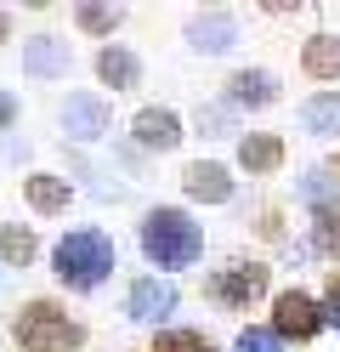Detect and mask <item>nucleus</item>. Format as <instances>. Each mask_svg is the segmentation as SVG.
I'll list each match as a JSON object with an SVG mask.
<instances>
[{
  "label": "nucleus",
  "mask_w": 340,
  "mask_h": 352,
  "mask_svg": "<svg viewBox=\"0 0 340 352\" xmlns=\"http://www.w3.org/2000/svg\"><path fill=\"white\" fill-rule=\"evenodd\" d=\"M113 273V239L97 228H80L57 245V278L68 290H97V284Z\"/></svg>",
  "instance_id": "f257e3e1"
},
{
  "label": "nucleus",
  "mask_w": 340,
  "mask_h": 352,
  "mask_svg": "<svg viewBox=\"0 0 340 352\" xmlns=\"http://www.w3.org/2000/svg\"><path fill=\"white\" fill-rule=\"evenodd\" d=\"M142 250L159 261V267H193L199 250H204V233L181 210H153L142 222Z\"/></svg>",
  "instance_id": "f03ea898"
},
{
  "label": "nucleus",
  "mask_w": 340,
  "mask_h": 352,
  "mask_svg": "<svg viewBox=\"0 0 340 352\" xmlns=\"http://www.w3.org/2000/svg\"><path fill=\"white\" fill-rule=\"evenodd\" d=\"M17 346L23 352H74L80 324L57 301H29V307H17Z\"/></svg>",
  "instance_id": "7ed1b4c3"
},
{
  "label": "nucleus",
  "mask_w": 340,
  "mask_h": 352,
  "mask_svg": "<svg viewBox=\"0 0 340 352\" xmlns=\"http://www.w3.org/2000/svg\"><path fill=\"white\" fill-rule=\"evenodd\" d=\"M317 324H324V307H317L306 290H284L272 301V336L278 341H312Z\"/></svg>",
  "instance_id": "20e7f679"
},
{
  "label": "nucleus",
  "mask_w": 340,
  "mask_h": 352,
  "mask_svg": "<svg viewBox=\"0 0 340 352\" xmlns=\"http://www.w3.org/2000/svg\"><path fill=\"white\" fill-rule=\"evenodd\" d=\"M23 74H34V80H63V74H68V40H57V34L29 40V52H23Z\"/></svg>",
  "instance_id": "39448f33"
},
{
  "label": "nucleus",
  "mask_w": 340,
  "mask_h": 352,
  "mask_svg": "<svg viewBox=\"0 0 340 352\" xmlns=\"http://www.w3.org/2000/svg\"><path fill=\"white\" fill-rule=\"evenodd\" d=\"M63 131H68L74 142L102 137V131H108V102H97V97H68V108H63Z\"/></svg>",
  "instance_id": "423d86ee"
},
{
  "label": "nucleus",
  "mask_w": 340,
  "mask_h": 352,
  "mask_svg": "<svg viewBox=\"0 0 340 352\" xmlns=\"http://www.w3.org/2000/svg\"><path fill=\"white\" fill-rule=\"evenodd\" d=\"M176 307V290L165 278H136L131 284V318H142V324H159Z\"/></svg>",
  "instance_id": "0eeeda50"
},
{
  "label": "nucleus",
  "mask_w": 340,
  "mask_h": 352,
  "mask_svg": "<svg viewBox=\"0 0 340 352\" xmlns=\"http://www.w3.org/2000/svg\"><path fill=\"white\" fill-rule=\"evenodd\" d=\"M136 142L165 153V148L181 142V120L170 114V108H142V114H136Z\"/></svg>",
  "instance_id": "6e6552de"
},
{
  "label": "nucleus",
  "mask_w": 340,
  "mask_h": 352,
  "mask_svg": "<svg viewBox=\"0 0 340 352\" xmlns=\"http://www.w3.org/2000/svg\"><path fill=\"white\" fill-rule=\"evenodd\" d=\"M210 290L221 296V301H233V307H244V301H256L261 290H267V267H256V261H249V267H227Z\"/></svg>",
  "instance_id": "1a4fd4ad"
},
{
  "label": "nucleus",
  "mask_w": 340,
  "mask_h": 352,
  "mask_svg": "<svg viewBox=\"0 0 340 352\" xmlns=\"http://www.w3.org/2000/svg\"><path fill=\"white\" fill-rule=\"evenodd\" d=\"M188 40H193L199 52H227V46H233V40H238V23H233V17H227V12H204V17H193Z\"/></svg>",
  "instance_id": "9d476101"
},
{
  "label": "nucleus",
  "mask_w": 340,
  "mask_h": 352,
  "mask_svg": "<svg viewBox=\"0 0 340 352\" xmlns=\"http://www.w3.org/2000/svg\"><path fill=\"white\" fill-rule=\"evenodd\" d=\"M227 97H233L238 108H267L272 97H278V85H272V74H261V69H244V74L227 80Z\"/></svg>",
  "instance_id": "9b49d317"
},
{
  "label": "nucleus",
  "mask_w": 340,
  "mask_h": 352,
  "mask_svg": "<svg viewBox=\"0 0 340 352\" xmlns=\"http://www.w3.org/2000/svg\"><path fill=\"white\" fill-rule=\"evenodd\" d=\"M301 69L312 80H340V40L335 34H312L306 52H301Z\"/></svg>",
  "instance_id": "f8f14e48"
},
{
  "label": "nucleus",
  "mask_w": 340,
  "mask_h": 352,
  "mask_svg": "<svg viewBox=\"0 0 340 352\" xmlns=\"http://www.w3.org/2000/svg\"><path fill=\"white\" fill-rule=\"evenodd\" d=\"M238 165L244 170H278L284 165V142L267 137V131H249V137L238 142Z\"/></svg>",
  "instance_id": "ddd939ff"
},
{
  "label": "nucleus",
  "mask_w": 340,
  "mask_h": 352,
  "mask_svg": "<svg viewBox=\"0 0 340 352\" xmlns=\"http://www.w3.org/2000/svg\"><path fill=\"white\" fill-rule=\"evenodd\" d=\"M97 74H102V80L113 85V91H131V85L142 80V63H136V57H131L125 46H108V52L97 57Z\"/></svg>",
  "instance_id": "4468645a"
},
{
  "label": "nucleus",
  "mask_w": 340,
  "mask_h": 352,
  "mask_svg": "<svg viewBox=\"0 0 340 352\" xmlns=\"http://www.w3.org/2000/svg\"><path fill=\"white\" fill-rule=\"evenodd\" d=\"M23 193H29V205L40 216H63L68 210V182H63V176H29Z\"/></svg>",
  "instance_id": "2eb2a0df"
},
{
  "label": "nucleus",
  "mask_w": 340,
  "mask_h": 352,
  "mask_svg": "<svg viewBox=\"0 0 340 352\" xmlns=\"http://www.w3.org/2000/svg\"><path fill=\"white\" fill-rule=\"evenodd\" d=\"M188 193L204 199V205H221L227 193H233V182H227L221 165H188Z\"/></svg>",
  "instance_id": "dca6fc26"
},
{
  "label": "nucleus",
  "mask_w": 340,
  "mask_h": 352,
  "mask_svg": "<svg viewBox=\"0 0 340 352\" xmlns=\"http://www.w3.org/2000/svg\"><path fill=\"white\" fill-rule=\"evenodd\" d=\"M301 125L312 131V137H335L340 131V97H312V102H301Z\"/></svg>",
  "instance_id": "f3484780"
},
{
  "label": "nucleus",
  "mask_w": 340,
  "mask_h": 352,
  "mask_svg": "<svg viewBox=\"0 0 340 352\" xmlns=\"http://www.w3.org/2000/svg\"><path fill=\"white\" fill-rule=\"evenodd\" d=\"M317 250L340 256V199H324V205H317Z\"/></svg>",
  "instance_id": "a211bd4d"
},
{
  "label": "nucleus",
  "mask_w": 340,
  "mask_h": 352,
  "mask_svg": "<svg viewBox=\"0 0 340 352\" xmlns=\"http://www.w3.org/2000/svg\"><path fill=\"white\" fill-rule=\"evenodd\" d=\"M0 256L17 261V267H23V261H34V233L29 228H6V233H0Z\"/></svg>",
  "instance_id": "6ab92c4d"
},
{
  "label": "nucleus",
  "mask_w": 340,
  "mask_h": 352,
  "mask_svg": "<svg viewBox=\"0 0 340 352\" xmlns=\"http://www.w3.org/2000/svg\"><path fill=\"white\" fill-rule=\"evenodd\" d=\"M153 352H210L199 336H188V329H165V336L153 341Z\"/></svg>",
  "instance_id": "aec40b11"
},
{
  "label": "nucleus",
  "mask_w": 340,
  "mask_h": 352,
  "mask_svg": "<svg viewBox=\"0 0 340 352\" xmlns=\"http://www.w3.org/2000/svg\"><path fill=\"white\" fill-rule=\"evenodd\" d=\"M113 23H120V12H108V6H80V29H85V34H108Z\"/></svg>",
  "instance_id": "412c9836"
},
{
  "label": "nucleus",
  "mask_w": 340,
  "mask_h": 352,
  "mask_svg": "<svg viewBox=\"0 0 340 352\" xmlns=\"http://www.w3.org/2000/svg\"><path fill=\"white\" fill-rule=\"evenodd\" d=\"M284 341L278 336H272V329H244V336H238V352H278Z\"/></svg>",
  "instance_id": "4be33fe9"
},
{
  "label": "nucleus",
  "mask_w": 340,
  "mask_h": 352,
  "mask_svg": "<svg viewBox=\"0 0 340 352\" xmlns=\"http://www.w3.org/2000/svg\"><path fill=\"white\" fill-rule=\"evenodd\" d=\"M324 324H340V273H329V307H324Z\"/></svg>",
  "instance_id": "5701e85b"
},
{
  "label": "nucleus",
  "mask_w": 340,
  "mask_h": 352,
  "mask_svg": "<svg viewBox=\"0 0 340 352\" xmlns=\"http://www.w3.org/2000/svg\"><path fill=\"white\" fill-rule=\"evenodd\" d=\"M199 125H210V137L227 131V108H199Z\"/></svg>",
  "instance_id": "b1692460"
},
{
  "label": "nucleus",
  "mask_w": 340,
  "mask_h": 352,
  "mask_svg": "<svg viewBox=\"0 0 340 352\" xmlns=\"http://www.w3.org/2000/svg\"><path fill=\"white\" fill-rule=\"evenodd\" d=\"M12 120H17V102H12V97H6V91H0V131H6V125H12Z\"/></svg>",
  "instance_id": "393cba45"
},
{
  "label": "nucleus",
  "mask_w": 340,
  "mask_h": 352,
  "mask_svg": "<svg viewBox=\"0 0 340 352\" xmlns=\"http://www.w3.org/2000/svg\"><path fill=\"white\" fill-rule=\"evenodd\" d=\"M6 34H12V23H6V12H0V46H6Z\"/></svg>",
  "instance_id": "a878e982"
},
{
  "label": "nucleus",
  "mask_w": 340,
  "mask_h": 352,
  "mask_svg": "<svg viewBox=\"0 0 340 352\" xmlns=\"http://www.w3.org/2000/svg\"><path fill=\"white\" fill-rule=\"evenodd\" d=\"M335 170H340V160H335Z\"/></svg>",
  "instance_id": "bb28decb"
}]
</instances>
